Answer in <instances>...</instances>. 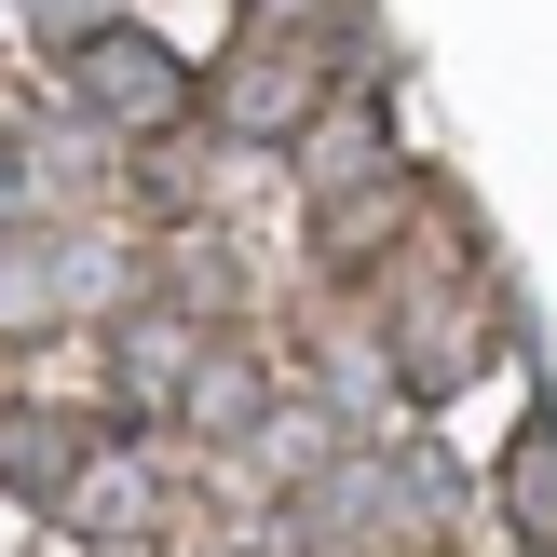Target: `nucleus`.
Here are the masks:
<instances>
[{
  "mask_svg": "<svg viewBox=\"0 0 557 557\" xmlns=\"http://www.w3.org/2000/svg\"><path fill=\"white\" fill-rule=\"evenodd\" d=\"M69 96H82V123H109V136H163L190 109V54L109 14L96 41H69Z\"/></svg>",
  "mask_w": 557,
  "mask_h": 557,
  "instance_id": "1",
  "label": "nucleus"
},
{
  "mask_svg": "<svg viewBox=\"0 0 557 557\" xmlns=\"http://www.w3.org/2000/svg\"><path fill=\"white\" fill-rule=\"evenodd\" d=\"M96 245H69V232H41V218H14L0 232V341H41L54 313H82L96 299Z\"/></svg>",
  "mask_w": 557,
  "mask_h": 557,
  "instance_id": "2",
  "label": "nucleus"
},
{
  "mask_svg": "<svg viewBox=\"0 0 557 557\" xmlns=\"http://www.w3.org/2000/svg\"><path fill=\"white\" fill-rule=\"evenodd\" d=\"M82 462H96V435H82V422H54V408H14V422H0V476H14L27 504H54V517H69Z\"/></svg>",
  "mask_w": 557,
  "mask_h": 557,
  "instance_id": "3",
  "label": "nucleus"
},
{
  "mask_svg": "<svg viewBox=\"0 0 557 557\" xmlns=\"http://www.w3.org/2000/svg\"><path fill=\"white\" fill-rule=\"evenodd\" d=\"M218 123L232 136H299L313 123V54H245L232 96H218Z\"/></svg>",
  "mask_w": 557,
  "mask_h": 557,
  "instance_id": "4",
  "label": "nucleus"
},
{
  "mask_svg": "<svg viewBox=\"0 0 557 557\" xmlns=\"http://www.w3.org/2000/svg\"><path fill=\"white\" fill-rule=\"evenodd\" d=\"M504 517H517L531 544H557V408L517 422V449H504Z\"/></svg>",
  "mask_w": 557,
  "mask_h": 557,
  "instance_id": "5",
  "label": "nucleus"
},
{
  "mask_svg": "<svg viewBox=\"0 0 557 557\" xmlns=\"http://www.w3.org/2000/svg\"><path fill=\"white\" fill-rule=\"evenodd\" d=\"M190 422L205 435H259V368H245V354H205V368H190Z\"/></svg>",
  "mask_w": 557,
  "mask_h": 557,
  "instance_id": "6",
  "label": "nucleus"
},
{
  "mask_svg": "<svg viewBox=\"0 0 557 557\" xmlns=\"http://www.w3.org/2000/svg\"><path fill=\"white\" fill-rule=\"evenodd\" d=\"M190 368H205V354H190L177 313H136V326H123V381H136V395H177Z\"/></svg>",
  "mask_w": 557,
  "mask_h": 557,
  "instance_id": "7",
  "label": "nucleus"
},
{
  "mask_svg": "<svg viewBox=\"0 0 557 557\" xmlns=\"http://www.w3.org/2000/svg\"><path fill=\"white\" fill-rule=\"evenodd\" d=\"M109 14H123V0H27V27H41V41H54V54H69V41H96V27H109Z\"/></svg>",
  "mask_w": 557,
  "mask_h": 557,
  "instance_id": "8",
  "label": "nucleus"
},
{
  "mask_svg": "<svg viewBox=\"0 0 557 557\" xmlns=\"http://www.w3.org/2000/svg\"><path fill=\"white\" fill-rule=\"evenodd\" d=\"M259 14H326V0H259Z\"/></svg>",
  "mask_w": 557,
  "mask_h": 557,
  "instance_id": "9",
  "label": "nucleus"
},
{
  "mask_svg": "<svg viewBox=\"0 0 557 557\" xmlns=\"http://www.w3.org/2000/svg\"><path fill=\"white\" fill-rule=\"evenodd\" d=\"M544 557H557V544H544Z\"/></svg>",
  "mask_w": 557,
  "mask_h": 557,
  "instance_id": "10",
  "label": "nucleus"
}]
</instances>
